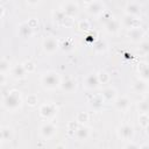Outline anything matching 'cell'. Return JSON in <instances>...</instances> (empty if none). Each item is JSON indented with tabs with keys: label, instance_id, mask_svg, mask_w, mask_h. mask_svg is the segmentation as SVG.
<instances>
[{
	"label": "cell",
	"instance_id": "6da1fadb",
	"mask_svg": "<svg viewBox=\"0 0 149 149\" xmlns=\"http://www.w3.org/2000/svg\"><path fill=\"white\" fill-rule=\"evenodd\" d=\"M2 106L8 112H16L22 106V97L21 92L17 90H12L7 93V95L2 100Z\"/></svg>",
	"mask_w": 149,
	"mask_h": 149
},
{
	"label": "cell",
	"instance_id": "7a4b0ae2",
	"mask_svg": "<svg viewBox=\"0 0 149 149\" xmlns=\"http://www.w3.org/2000/svg\"><path fill=\"white\" fill-rule=\"evenodd\" d=\"M61 81H62V78L56 71H47V72L42 73V76L40 78V83H41L42 87L44 90H49V91L58 88L61 85Z\"/></svg>",
	"mask_w": 149,
	"mask_h": 149
},
{
	"label": "cell",
	"instance_id": "3957f363",
	"mask_svg": "<svg viewBox=\"0 0 149 149\" xmlns=\"http://www.w3.org/2000/svg\"><path fill=\"white\" fill-rule=\"evenodd\" d=\"M42 48H43V51L48 55H52L55 54L59 48V41L55 37V36H48L43 40V43H42Z\"/></svg>",
	"mask_w": 149,
	"mask_h": 149
},
{
	"label": "cell",
	"instance_id": "277c9868",
	"mask_svg": "<svg viewBox=\"0 0 149 149\" xmlns=\"http://www.w3.org/2000/svg\"><path fill=\"white\" fill-rule=\"evenodd\" d=\"M38 130H40V135H41L42 139H44V140H50V139H52V137L56 135V133H57V127H56L52 122L47 121V122H44V123L41 125V127H40Z\"/></svg>",
	"mask_w": 149,
	"mask_h": 149
},
{
	"label": "cell",
	"instance_id": "5b68a950",
	"mask_svg": "<svg viewBox=\"0 0 149 149\" xmlns=\"http://www.w3.org/2000/svg\"><path fill=\"white\" fill-rule=\"evenodd\" d=\"M57 112V107L52 104H42L38 108V113H40V116L45 119V120H49V119H52L55 116Z\"/></svg>",
	"mask_w": 149,
	"mask_h": 149
},
{
	"label": "cell",
	"instance_id": "8992f818",
	"mask_svg": "<svg viewBox=\"0 0 149 149\" xmlns=\"http://www.w3.org/2000/svg\"><path fill=\"white\" fill-rule=\"evenodd\" d=\"M118 136L122 141H129L134 136V128L129 123H123L118 128Z\"/></svg>",
	"mask_w": 149,
	"mask_h": 149
},
{
	"label": "cell",
	"instance_id": "52a82bcc",
	"mask_svg": "<svg viewBox=\"0 0 149 149\" xmlns=\"http://www.w3.org/2000/svg\"><path fill=\"white\" fill-rule=\"evenodd\" d=\"M144 35L146 34L141 27H134V28L127 29V37L133 43H140L141 41H143Z\"/></svg>",
	"mask_w": 149,
	"mask_h": 149
},
{
	"label": "cell",
	"instance_id": "ba28073f",
	"mask_svg": "<svg viewBox=\"0 0 149 149\" xmlns=\"http://www.w3.org/2000/svg\"><path fill=\"white\" fill-rule=\"evenodd\" d=\"M9 73H10V77L15 80H23L27 78V71L24 70L23 65L22 64H15L10 68L9 70Z\"/></svg>",
	"mask_w": 149,
	"mask_h": 149
},
{
	"label": "cell",
	"instance_id": "9c48e42d",
	"mask_svg": "<svg viewBox=\"0 0 149 149\" xmlns=\"http://www.w3.org/2000/svg\"><path fill=\"white\" fill-rule=\"evenodd\" d=\"M83 85L86 90H97L99 87V81H98V77L97 73H88L84 77L83 79Z\"/></svg>",
	"mask_w": 149,
	"mask_h": 149
},
{
	"label": "cell",
	"instance_id": "30bf717a",
	"mask_svg": "<svg viewBox=\"0 0 149 149\" xmlns=\"http://www.w3.org/2000/svg\"><path fill=\"white\" fill-rule=\"evenodd\" d=\"M104 10H105V7H104L102 2L97 1V0H93V1H92L91 3H88L87 7H86V12H87L90 15H92V16H99Z\"/></svg>",
	"mask_w": 149,
	"mask_h": 149
},
{
	"label": "cell",
	"instance_id": "8fae6325",
	"mask_svg": "<svg viewBox=\"0 0 149 149\" xmlns=\"http://www.w3.org/2000/svg\"><path fill=\"white\" fill-rule=\"evenodd\" d=\"M104 27H105V31L111 34V35H114L116 34L119 30H120V27H121V23L118 19H115L114 16L111 17L108 21H106L104 23Z\"/></svg>",
	"mask_w": 149,
	"mask_h": 149
},
{
	"label": "cell",
	"instance_id": "7c38bea8",
	"mask_svg": "<svg viewBox=\"0 0 149 149\" xmlns=\"http://www.w3.org/2000/svg\"><path fill=\"white\" fill-rule=\"evenodd\" d=\"M34 34V29L31 27H29V24L27 22H21L17 26V35L19 37H21L22 40H28L33 36Z\"/></svg>",
	"mask_w": 149,
	"mask_h": 149
},
{
	"label": "cell",
	"instance_id": "4fadbf2b",
	"mask_svg": "<svg viewBox=\"0 0 149 149\" xmlns=\"http://www.w3.org/2000/svg\"><path fill=\"white\" fill-rule=\"evenodd\" d=\"M130 99L126 95H122V97H118L115 100H114V106L118 111L120 112H127L129 108H130Z\"/></svg>",
	"mask_w": 149,
	"mask_h": 149
},
{
	"label": "cell",
	"instance_id": "5bb4252c",
	"mask_svg": "<svg viewBox=\"0 0 149 149\" xmlns=\"http://www.w3.org/2000/svg\"><path fill=\"white\" fill-rule=\"evenodd\" d=\"M77 80L73 79V78H68L65 80H62L61 81V85H59V88L64 92V93H72L77 90Z\"/></svg>",
	"mask_w": 149,
	"mask_h": 149
},
{
	"label": "cell",
	"instance_id": "9a60e30c",
	"mask_svg": "<svg viewBox=\"0 0 149 149\" xmlns=\"http://www.w3.org/2000/svg\"><path fill=\"white\" fill-rule=\"evenodd\" d=\"M100 95L105 104H111V102H114V100L118 98V91L116 88L109 86V87H106Z\"/></svg>",
	"mask_w": 149,
	"mask_h": 149
},
{
	"label": "cell",
	"instance_id": "2e32d148",
	"mask_svg": "<svg viewBox=\"0 0 149 149\" xmlns=\"http://www.w3.org/2000/svg\"><path fill=\"white\" fill-rule=\"evenodd\" d=\"M74 135L78 141H86L91 135V129L83 123V125L78 126V128L74 132Z\"/></svg>",
	"mask_w": 149,
	"mask_h": 149
},
{
	"label": "cell",
	"instance_id": "e0dca14e",
	"mask_svg": "<svg viewBox=\"0 0 149 149\" xmlns=\"http://www.w3.org/2000/svg\"><path fill=\"white\" fill-rule=\"evenodd\" d=\"M62 10L63 13L66 15V16H71V17H74L78 15L79 13V7L77 3L74 2H66L64 3V6L62 7Z\"/></svg>",
	"mask_w": 149,
	"mask_h": 149
},
{
	"label": "cell",
	"instance_id": "ac0fdd59",
	"mask_svg": "<svg viewBox=\"0 0 149 149\" xmlns=\"http://www.w3.org/2000/svg\"><path fill=\"white\" fill-rule=\"evenodd\" d=\"M125 28L127 29H130V28H134V27H140V19L139 17H135V16H130V15H127L125 14L122 21L120 22Z\"/></svg>",
	"mask_w": 149,
	"mask_h": 149
},
{
	"label": "cell",
	"instance_id": "d6986e66",
	"mask_svg": "<svg viewBox=\"0 0 149 149\" xmlns=\"http://www.w3.org/2000/svg\"><path fill=\"white\" fill-rule=\"evenodd\" d=\"M125 14L130 15V16H135V17H140L141 7L135 2H128L125 7Z\"/></svg>",
	"mask_w": 149,
	"mask_h": 149
},
{
	"label": "cell",
	"instance_id": "ffe728a7",
	"mask_svg": "<svg viewBox=\"0 0 149 149\" xmlns=\"http://www.w3.org/2000/svg\"><path fill=\"white\" fill-rule=\"evenodd\" d=\"M137 72H139L140 79H142V80H144V81H148V80H149V69H148V64H147L146 62L139 63Z\"/></svg>",
	"mask_w": 149,
	"mask_h": 149
},
{
	"label": "cell",
	"instance_id": "44dd1931",
	"mask_svg": "<svg viewBox=\"0 0 149 149\" xmlns=\"http://www.w3.org/2000/svg\"><path fill=\"white\" fill-rule=\"evenodd\" d=\"M133 90L136 93H147L148 92V81H144L142 79L136 80L133 84Z\"/></svg>",
	"mask_w": 149,
	"mask_h": 149
},
{
	"label": "cell",
	"instance_id": "7402d4cb",
	"mask_svg": "<svg viewBox=\"0 0 149 149\" xmlns=\"http://www.w3.org/2000/svg\"><path fill=\"white\" fill-rule=\"evenodd\" d=\"M13 139V130L10 127L5 126L0 129V142L1 141H10Z\"/></svg>",
	"mask_w": 149,
	"mask_h": 149
},
{
	"label": "cell",
	"instance_id": "603a6c76",
	"mask_svg": "<svg viewBox=\"0 0 149 149\" xmlns=\"http://www.w3.org/2000/svg\"><path fill=\"white\" fill-rule=\"evenodd\" d=\"M97 77H98L99 84H108L109 80H111V74L105 70H100L97 73Z\"/></svg>",
	"mask_w": 149,
	"mask_h": 149
},
{
	"label": "cell",
	"instance_id": "cb8c5ba5",
	"mask_svg": "<svg viewBox=\"0 0 149 149\" xmlns=\"http://www.w3.org/2000/svg\"><path fill=\"white\" fill-rule=\"evenodd\" d=\"M104 104H105V102H104L101 95H95V97H93V99L90 101L91 107H92L93 109H95V111H99V109L102 107Z\"/></svg>",
	"mask_w": 149,
	"mask_h": 149
},
{
	"label": "cell",
	"instance_id": "d4e9b609",
	"mask_svg": "<svg viewBox=\"0 0 149 149\" xmlns=\"http://www.w3.org/2000/svg\"><path fill=\"white\" fill-rule=\"evenodd\" d=\"M139 125L142 129L147 130L148 126H149V116L148 113H140L139 114Z\"/></svg>",
	"mask_w": 149,
	"mask_h": 149
},
{
	"label": "cell",
	"instance_id": "484cf974",
	"mask_svg": "<svg viewBox=\"0 0 149 149\" xmlns=\"http://www.w3.org/2000/svg\"><path fill=\"white\" fill-rule=\"evenodd\" d=\"M26 102H27L28 106L35 107V106L37 105V102H38V97H37V94H35V93L28 94L27 98H26Z\"/></svg>",
	"mask_w": 149,
	"mask_h": 149
},
{
	"label": "cell",
	"instance_id": "4316f807",
	"mask_svg": "<svg viewBox=\"0 0 149 149\" xmlns=\"http://www.w3.org/2000/svg\"><path fill=\"white\" fill-rule=\"evenodd\" d=\"M88 119H90V115H88V113H86V112H78L77 115H76V121H77L79 125H83V123L87 122Z\"/></svg>",
	"mask_w": 149,
	"mask_h": 149
},
{
	"label": "cell",
	"instance_id": "83f0119b",
	"mask_svg": "<svg viewBox=\"0 0 149 149\" xmlns=\"http://www.w3.org/2000/svg\"><path fill=\"white\" fill-rule=\"evenodd\" d=\"M24 70L27 71V73H33L36 71V64L33 62V61H24L22 63Z\"/></svg>",
	"mask_w": 149,
	"mask_h": 149
},
{
	"label": "cell",
	"instance_id": "f1b7e54d",
	"mask_svg": "<svg viewBox=\"0 0 149 149\" xmlns=\"http://www.w3.org/2000/svg\"><path fill=\"white\" fill-rule=\"evenodd\" d=\"M64 16H65V14L63 13V10H62V9L55 10V12L52 13V17H54V21H55L56 23H58L59 26H61V23H62V21H63V19H64Z\"/></svg>",
	"mask_w": 149,
	"mask_h": 149
},
{
	"label": "cell",
	"instance_id": "f546056e",
	"mask_svg": "<svg viewBox=\"0 0 149 149\" xmlns=\"http://www.w3.org/2000/svg\"><path fill=\"white\" fill-rule=\"evenodd\" d=\"M78 29L80 31H91V23L87 20H80L78 22Z\"/></svg>",
	"mask_w": 149,
	"mask_h": 149
},
{
	"label": "cell",
	"instance_id": "4dcf8cb0",
	"mask_svg": "<svg viewBox=\"0 0 149 149\" xmlns=\"http://www.w3.org/2000/svg\"><path fill=\"white\" fill-rule=\"evenodd\" d=\"M10 63L7 59H0V72L1 73H7L10 70Z\"/></svg>",
	"mask_w": 149,
	"mask_h": 149
},
{
	"label": "cell",
	"instance_id": "1f68e13d",
	"mask_svg": "<svg viewBox=\"0 0 149 149\" xmlns=\"http://www.w3.org/2000/svg\"><path fill=\"white\" fill-rule=\"evenodd\" d=\"M139 51H140V54H142V55H148V52H149V43L147 42V41H141L140 42V49H139Z\"/></svg>",
	"mask_w": 149,
	"mask_h": 149
},
{
	"label": "cell",
	"instance_id": "d6a6232c",
	"mask_svg": "<svg viewBox=\"0 0 149 149\" xmlns=\"http://www.w3.org/2000/svg\"><path fill=\"white\" fill-rule=\"evenodd\" d=\"M137 108L140 111V113H148L149 111V104L147 100H142L137 104Z\"/></svg>",
	"mask_w": 149,
	"mask_h": 149
},
{
	"label": "cell",
	"instance_id": "836d02e7",
	"mask_svg": "<svg viewBox=\"0 0 149 149\" xmlns=\"http://www.w3.org/2000/svg\"><path fill=\"white\" fill-rule=\"evenodd\" d=\"M106 49H107L106 42H104V41H98V42L94 43V50H95V51L102 52V51H105Z\"/></svg>",
	"mask_w": 149,
	"mask_h": 149
},
{
	"label": "cell",
	"instance_id": "e575fe53",
	"mask_svg": "<svg viewBox=\"0 0 149 149\" xmlns=\"http://www.w3.org/2000/svg\"><path fill=\"white\" fill-rule=\"evenodd\" d=\"M98 17H99V20H100L101 22H104V23H105V22H106V21H108L111 17H113V15H112V13H111L109 10L105 9V10H104V12H102Z\"/></svg>",
	"mask_w": 149,
	"mask_h": 149
},
{
	"label": "cell",
	"instance_id": "d590c367",
	"mask_svg": "<svg viewBox=\"0 0 149 149\" xmlns=\"http://www.w3.org/2000/svg\"><path fill=\"white\" fill-rule=\"evenodd\" d=\"M61 26H64V27H72V26H73V17L65 15L64 19H63V21H62V23H61Z\"/></svg>",
	"mask_w": 149,
	"mask_h": 149
},
{
	"label": "cell",
	"instance_id": "8d00e7d4",
	"mask_svg": "<svg viewBox=\"0 0 149 149\" xmlns=\"http://www.w3.org/2000/svg\"><path fill=\"white\" fill-rule=\"evenodd\" d=\"M78 126H79V123H78L77 121H70V122L68 123V130L71 132V133H74L76 129L78 128Z\"/></svg>",
	"mask_w": 149,
	"mask_h": 149
},
{
	"label": "cell",
	"instance_id": "74e56055",
	"mask_svg": "<svg viewBox=\"0 0 149 149\" xmlns=\"http://www.w3.org/2000/svg\"><path fill=\"white\" fill-rule=\"evenodd\" d=\"M126 142H127V143L123 146V148H125V149H140V146H139L137 143L132 142V140L126 141Z\"/></svg>",
	"mask_w": 149,
	"mask_h": 149
},
{
	"label": "cell",
	"instance_id": "f35d334b",
	"mask_svg": "<svg viewBox=\"0 0 149 149\" xmlns=\"http://www.w3.org/2000/svg\"><path fill=\"white\" fill-rule=\"evenodd\" d=\"M73 47H74V44H73L72 41H70V40H66V41L62 44V49H63V50H66V51H68V50H71Z\"/></svg>",
	"mask_w": 149,
	"mask_h": 149
},
{
	"label": "cell",
	"instance_id": "ab89813d",
	"mask_svg": "<svg viewBox=\"0 0 149 149\" xmlns=\"http://www.w3.org/2000/svg\"><path fill=\"white\" fill-rule=\"evenodd\" d=\"M27 23L29 24V27H31V28L34 29V28H35V27L37 26V20L33 17V19H30V20H28V21H27Z\"/></svg>",
	"mask_w": 149,
	"mask_h": 149
},
{
	"label": "cell",
	"instance_id": "60d3db41",
	"mask_svg": "<svg viewBox=\"0 0 149 149\" xmlns=\"http://www.w3.org/2000/svg\"><path fill=\"white\" fill-rule=\"evenodd\" d=\"M6 81H7L6 73H1V72H0V86H1V85H5Z\"/></svg>",
	"mask_w": 149,
	"mask_h": 149
},
{
	"label": "cell",
	"instance_id": "b9f144b4",
	"mask_svg": "<svg viewBox=\"0 0 149 149\" xmlns=\"http://www.w3.org/2000/svg\"><path fill=\"white\" fill-rule=\"evenodd\" d=\"M42 0H26V2L28 3V5H30V6H35V5H37V3H40Z\"/></svg>",
	"mask_w": 149,
	"mask_h": 149
},
{
	"label": "cell",
	"instance_id": "7bdbcfd3",
	"mask_svg": "<svg viewBox=\"0 0 149 149\" xmlns=\"http://www.w3.org/2000/svg\"><path fill=\"white\" fill-rule=\"evenodd\" d=\"M3 13H5V8H3L2 6H0V16H1V17H2V14H3Z\"/></svg>",
	"mask_w": 149,
	"mask_h": 149
},
{
	"label": "cell",
	"instance_id": "ee69618b",
	"mask_svg": "<svg viewBox=\"0 0 149 149\" xmlns=\"http://www.w3.org/2000/svg\"><path fill=\"white\" fill-rule=\"evenodd\" d=\"M84 1H85V2H87V3H91L93 0H84Z\"/></svg>",
	"mask_w": 149,
	"mask_h": 149
},
{
	"label": "cell",
	"instance_id": "f6af8a7d",
	"mask_svg": "<svg viewBox=\"0 0 149 149\" xmlns=\"http://www.w3.org/2000/svg\"><path fill=\"white\" fill-rule=\"evenodd\" d=\"M1 19H2V17H1V16H0V23H1Z\"/></svg>",
	"mask_w": 149,
	"mask_h": 149
},
{
	"label": "cell",
	"instance_id": "bcb514c9",
	"mask_svg": "<svg viewBox=\"0 0 149 149\" xmlns=\"http://www.w3.org/2000/svg\"><path fill=\"white\" fill-rule=\"evenodd\" d=\"M0 147H1V142H0Z\"/></svg>",
	"mask_w": 149,
	"mask_h": 149
}]
</instances>
